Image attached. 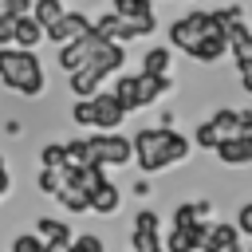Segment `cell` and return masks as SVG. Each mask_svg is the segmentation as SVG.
I'll list each match as a JSON object with an SVG mask.
<instances>
[{
    "mask_svg": "<svg viewBox=\"0 0 252 252\" xmlns=\"http://www.w3.org/2000/svg\"><path fill=\"white\" fill-rule=\"evenodd\" d=\"M134 83H138V106H150V102H158V94H165L173 83H169V75H134Z\"/></svg>",
    "mask_w": 252,
    "mask_h": 252,
    "instance_id": "cell-13",
    "label": "cell"
},
{
    "mask_svg": "<svg viewBox=\"0 0 252 252\" xmlns=\"http://www.w3.org/2000/svg\"><path fill=\"white\" fill-rule=\"evenodd\" d=\"M248 118H252L248 110H217V114L209 118V130L217 134V146H220V142H228V138H236V134H240V126H244Z\"/></svg>",
    "mask_w": 252,
    "mask_h": 252,
    "instance_id": "cell-9",
    "label": "cell"
},
{
    "mask_svg": "<svg viewBox=\"0 0 252 252\" xmlns=\"http://www.w3.org/2000/svg\"><path fill=\"white\" fill-rule=\"evenodd\" d=\"M12 24H16L12 16H0V47H8V43H12Z\"/></svg>",
    "mask_w": 252,
    "mask_h": 252,
    "instance_id": "cell-31",
    "label": "cell"
},
{
    "mask_svg": "<svg viewBox=\"0 0 252 252\" xmlns=\"http://www.w3.org/2000/svg\"><path fill=\"white\" fill-rule=\"evenodd\" d=\"M130 158L142 165V173H161L169 165L165 150H161V130H138L130 138Z\"/></svg>",
    "mask_w": 252,
    "mask_h": 252,
    "instance_id": "cell-3",
    "label": "cell"
},
{
    "mask_svg": "<svg viewBox=\"0 0 252 252\" xmlns=\"http://www.w3.org/2000/svg\"><path fill=\"white\" fill-rule=\"evenodd\" d=\"M110 4H114V16L134 32V39H138V35H150V32L158 28L150 0H110Z\"/></svg>",
    "mask_w": 252,
    "mask_h": 252,
    "instance_id": "cell-4",
    "label": "cell"
},
{
    "mask_svg": "<svg viewBox=\"0 0 252 252\" xmlns=\"http://www.w3.org/2000/svg\"><path fill=\"white\" fill-rule=\"evenodd\" d=\"M205 232H209V224H205V220H193L189 228H173L161 248H165V252H201Z\"/></svg>",
    "mask_w": 252,
    "mask_h": 252,
    "instance_id": "cell-8",
    "label": "cell"
},
{
    "mask_svg": "<svg viewBox=\"0 0 252 252\" xmlns=\"http://www.w3.org/2000/svg\"><path fill=\"white\" fill-rule=\"evenodd\" d=\"M55 197H59V201H63V209H71V213H91V201H87V193H83V189H67V185H63Z\"/></svg>",
    "mask_w": 252,
    "mask_h": 252,
    "instance_id": "cell-22",
    "label": "cell"
},
{
    "mask_svg": "<svg viewBox=\"0 0 252 252\" xmlns=\"http://www.w3.org/2000/svg\"><path fill=\"white\" fill-rule=\"evenodd\" d=\"M39 169H63V142H51L39 150Z\"/></svg>",
    "mask_w": 252,
    "mask_h": 252,
    "instance_id": "cell-24",
    "label": "cell"
},
{
    "mask_svg": "<svg viewBox=\"0 0 252 252\" xmlns=\"http://www.w3.org/2000/svg\"><path fill=\"white\" fill-rule=\"evenodd\" d=\"M240 63H252V35H248V43H244V51L236 55V67H240Z\"/></svg>",
    "mask_w": 252,
    "mask_h": 252,
    "instance_id": "cell-33",
    "label": "cell"
},
{
    "mask_svg": "<svg viewBox=\"0 0 252 252\" xmlns=\"http://www.w3.org/2000/svg\"><path fill=\"white\" fill-rule=\"evenodd\" d=\"M4 12H8V0H0V16H4Z\"/></svg>",
    "mask_w": 252,
    "mask_h": 252,
    "instance_id": "cell-35",
    "label": "cell"
},
{
    "mask_svg": "<svg viewBox=\"0 0 252 252\" xmlns=\"http://www.w3.org/2000/svg\"><path fill=\"white\" fill-rule=\"evenodd\" d=\"M122 118H126V110L114 102V94H94L91 98V126L98 130V134H114L118 126H122Z\"/></svg>",
    "mask_w": 252,
    "mask_h": 252,
    "instance_id": "cell-6",
    "label": "cell"
},
{
    "mask_svg": "<svg viewBox=\"0 0 252 252\" xmlns=\"http://www.w3.org/2000/svg\"><path fill=\"white\" fill-rule=\"evenodd\" d=\"M87 158H91V165H98V169L126 165V161H130V142H126L122 134H94V138H87Z\"/></svg>",
    "mask_w": 252,
    "mask_h": 252,
    "instance_id": "cell-2",
    "label": "cell"
},
{
    "mask_svg": "<svg viewBox=\"0 0 252 252\" xmlns=\"http://www.w3.org/2000/svg\"><path fill=\"white\" fill-rule=\"evenodd\" d=\"M193 142H197V146H205V150H217V134L209 130V122H201V126H197V134H193Z\"/></svg>",
    "mask_w": 252,
    "mask_h": 252,
    "instance_id": "cell-29",
    "label": "cell"
},
{
    "mask_svg": "<svg viewBox=\"0 0 252 252\" xmlns=\"http://www.w3.org/2000/svg\"><path fill=\"white\" fill-rule=\"evenodd\" d=\"M236 228L232 224H209V232H205V240H201V252H240V244H236Z\"/></svg>",
    "mask_w": 252,
    "mask_h": 252,
    "instance_id": "cell-10",
    "label": "cell"
},
{
    "mask_svg": "<svg viewBox=\"0 0 252 252\" xmlns=\"http://www.w3.org/2000/svg\"><path fill=\"white\" fill-rule=\"evenodd\" d=\"M35 236H39L43 244H67V240H71V228H67V220H51V217H43V220L35 224Z\"/></svg>",
    "mask_w": 252,
    "mask_h": 252,
    "instance_id": "cell-16",
    "label": "cell"
},
{
    "mask_svg": "<svg viewBox=\"0 0 252 252\" xmlns=\"http://www.w3.org/2000/svg\"><path fill=\"white\" fill-rule=\"evenodd\" d=\"M12 252H43V240L35 232H24V236L12 240Z\"/></svg>",
    "mask_w": 252,
    "mask_h": 252,
    "instance_id": "cell-26",
    "label": "cell"
},
{
    "mask_svg": "<svg viewBox=\"0 0 252 252\" xmlns=\"http://www.w3.org/2000/svg\"><path fill=\"white\" fill-rule=\"evenodd\" d=\"M224 51H228V47H224V28H213L201 43H193V51H189V55H193L197 63H217Z\"/></svg>",
    "mask_w": 252,
    "mask_h": 252,
    "instance_id": "cell-11",
    "label": "cell"
},
{
    "mask_svg": "<svg viewBox=\"0 0 252 252\" xmlns=\"http://www.w3.org/2000/svg\"><path fill=\"white\" fill-rule=\"evenodd\" d=\"M205 209H209V205H177V213H173V228H189L193 220L205 217Z\"/></svg>",
    "mask_w": 252,
    "mask_h": 252,
    "instance_id": "cell-23",
    "label": "cell"
},
{
    "mask_svg": "<svg viewBox=\"0 0 252 252\" xmlns=\"http://www.w3.org/2000/svg\"><path fill=\"white\" fill-rule=\"evenodd\" d=\"M63 165H75V169L91 165V158H87V138H71V142H63Z\"/></svg>",
    "mask_w": 252,
    "mask_h": 252,
    "instance_id": "cell-21",
    "label": "cell"
},
{
    "mask_svg": "<svg viewBox=\"0 0 252 252\" xmlns=\"http://www.w3.org/2000/svg\"><path fill=\"white\" fill-rule=\"evenodd\" d=\"M0 79L12 87V91H20V94H39L43 91V67H39V59H35V51H8V47H0Z\"/></svg>",
    "mask_w": 252,
    "mask_h": 252,
    "instance_id": "cell-1",
    "label": "cell"
},
{
    "mask_svg": "<svg viewBox=\"0 0 252 252\" xmlns=\"http://www.w3.org/2000/svg\"><path fill=\"white\" fill-rule=\"evenodd\" d=\"M87 32H91V20H87L83 12H63L51 28H43V39H51L55 47H67V43L83 39Z\"/></svg>",
    "mask_w": 252,
    "mask_h": 252,
    "instance_id": "cell-5",
    "label": "cell"
},
{
    "mask_svg": "<svg viewBox=\"0 0 252 252\" xmlns=\"http://www.w3.org/2000/svg\"><path fill=\"white\" fill-rule=\"evenodd\" d=\"M39 189H43V193H59V189H63L59 169H39Z\"/></svg>",
    "mask_w": 252,
    "mask_h": 252,
    "instance_id": "cell-27",
    "label": "cell"
},
{
    "mask_svg": "<svg viewBox=\"0 0 252 252\" xmlns=\"http://www.w3.org/2000/svg\"><path fill=\"white\" fill-rule=\"evenodd\" d=\"M71 248H75V252H106L102 240H98L94 232H87V236H71Z\"/></svg>",
    "mask_w": 252,
    "mask_h": 252,
    "instance_id": "cell-25",
    "label": "cell"
},
{
    "mask_svg": "<svg viewBox=\"0 0 252 252\" xmlns=\"http://www.w3.org/2000/svg\"><path fill=\"white\" fill-rule=\"evenodd\" d=\"M118 201H122V193H118V185H110V181H102L94 193H91V213H114L118 209Z\"/></svg>",
    "mask_w": 252,
    "mask_h": 252,
    "instance_id": "cell-15",
    "label": "cell"
},
{
    "mask_svg": "<svg viewBox=\"0 0 252 252\" xmlns=\"http://www.w3.org/2000/svg\"><path fill=\"white\" fill-rule=\"evenodd\" d=\"M71 118H75L79 126H91V98H79L75 110H71Z\"/></svg>",
    "mask_w": 252,
    "mask_h": 252,
    "instance_id": "cell-30",
    "label": "cell"
},
{
    "mask_svg": "<svg viewBox=\"0 0 252 252\" xmlns=\"http://www.w3.org/2000/svg\"><path fill=\"white\" fill-rule=\"evenodd\" d=\"M165 71H169V51H165V47H150L146 59H142V75H154V79H158V75H165Z\"/></svg>",
    "mask_w": 252,
    "mask_h": 252,
    "instance_id": "cell-20",
    "label": "cell"
},
{
    "mask_svg": "<svg viewBox=\"0 0 252 252\" xmlns=\"http://www.w3.org/2000/svg\"><path fill=\"white\" fill-rule=\"evenodd\" d=\"M8 193V165H4V158H0V197Z\"/></svg>",
    "mask_w": 252,
    "mask_h": 252,
    "instance_id": "cell-34",
    "label": "cell"
},
{
    "mask_svg": "<svg viewBox=\"0 0 252 252\" xmlns=\"http://www.w3.org/2000/svg\"><path fill=\"white\" fill-rule=\"evenodd\" d=\"M130 248H134V252H165V248H161V236H158V213H154V209H142V213L134 217Z\"/></svg>",
    "mask_w": 252,
    "mask_h": 252,
    "instance_id": "cell-7",
    "label": "cell"
},
{
    "mask_svg": "<svg viewBox=\"0 0 252 252\" xmlns=\"http://www.w3.org/2000/svg\"><path fill=\"white\" fill-rule=\"evenodd\" d=\"M213 154H217L224 165H244V161H252V154H248V146H244L240 138H228V142H220Z\"/></svg>",
    "mask_w": 252,
    "mask_h": 252,
    "instance_id": "cell-18",
    "label": "cell"
},
{
    "mask_svg": "<svg viewBox=\"0 0 252 252\" xmlns=\"http://www.w3.org/2000/svg\"><path fill=\"white\" fill-rule=\"evenodd\" d=\"M236 232H244V236H252V201L248 205H240V213H236V224H232Z\"/></svg>",
    "mask_w": 252,
    "mask_h": 252,
    "instance_id": "cell-28",
    "label": "cell"
},
{
    "mask_svg": "<svg viewBox=\"0 0 252 252\" xmlns=\"http://www.w3.org/2000/svg\"><path fill=\"white\" fill-rule=\"evenodd\" d=\"M110 94H114V102H118L126 114H130V110H138V83H134V75H122V79L114 83V91H110Z\"/></svg>",
    "mask_w": 252,
    "mask_h": 252,
    "instance_id": "cell-17",
    "label": "cell"
},
{
    "mask_svg": "<svg viewBox=\"0 0 252 252\" xmlns=\"http://www.w3.org/2000/svg\"><path fill=\"white\" fill-rule=\"evenodd\" d=\"M39 39H43V28H39L32 16H20V20L12 24V43H16L20 51H35Z\"/></svg>",
    "mask_w": 252,
    "mask_h": 252,
    "instance_id": "cell-12",
    "label": "cell"
},
{
    "mask_svg": "<svg viewBox=\"0 0 252 252\" xmlns=\"http://www.w3.org/2000/svg\"><path fill=\"white\" fill-rule=\"evenodd\" d=\"M28 16H32V20L39 24V28H51V24H55V20L63 16V0H35Z\"/></svg>",
    "mask_w": 252,
    "mask_h": 252,
    "instance_id": "cell-19",
    "label": "cell"
},
{
    "mask_svg": "<svg viewBox=\"0 0 252 252\" xmlns=\"http://www.w3.org/2000/svg\"><path fill=\"white\" fill-rule=\"evenodd\" d=\"M236 138H240V142L248 146V154H252V118H248V122L240 126V134H236Z\"/></svg>",
    "mask_w": 252,
    "mask_h": 252,
    "instance_id": "cell-32",
    "label": "cell"
},
{
    "mask_svg": "<svg viewBox=\"0 0 252 252\" xmlns=\"http://www.w3.org/2000/svg\"><path fill=\"white\" fill-rule=\"evenodd\" d=\"M161 150H165V161L173 165V161H185L193 146H189L185 134H177V130H161Z\"/></svg>",
    "mask_w": 252,
    "mask_h": 252,
    "instance_id": "cell-14",
    "label": "cell"
}]
</instances>
